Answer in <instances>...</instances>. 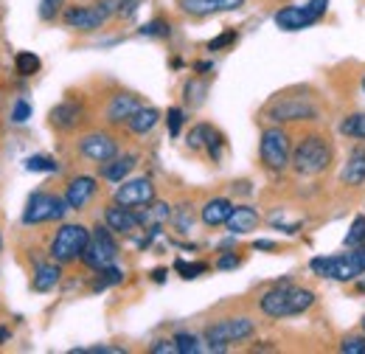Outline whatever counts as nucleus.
<instances>
[{"mask_svg": "<svg viewBox=\"0 0 365 354\" xmlns=\"http://www.w3.org/2000/svg\"><path fill=\"white\" fill-rule=\"evenodd\" d=\"M6 338H9V326H0V343H6Z\"/></svg>", "mask_w": 365, "mask_h": 354, "instance_id": "50", "label": "nucleus"}, {"mask_svg": "<svg viewBox=\"0 0 365 354\" xmlns=\"http://www.w3.org/2000/svg\"><path fill=\"white\" fill-rule=\"evenodd\" d=\"M309 270L320 278H331V281H357L365 273V245L337 256H315L309 262Z\"/></svg>", "mask_w": 365, "mask_h": 354, "instance_id": "8", "label": "nucleus"}, {"mask_svg": "<svg viewBox=\"0 0 365 354\" xmlns=\"http://www.w3.org/2000/svg\"><path fill=\"white\" fill-rule=\"evenodd\" d=\"M205 155H208V161H211V163H220V161H222V155H225V135L220 133L217 127H214V130H211V135H208Z\"/></svg>", "mask_w": 365, "mask_h": 354, "instance_id": "33", "label": "nucleus"}, {"mask_svg": "<svg viewBox=\"0 0 365 354\" xmlns=\"http://www.w3.org/2000/svg\"><path fill=\"white\" fill-rule=\"evenodd\" d=\"M309 307H315V293L309 287H298L292 281H278L259 295V310L264 318H273V320L301 315Z\"/></svg>", "mask_w": 365, "mask_h": 354, "instance_id": "1", "label": "nucleus"}, {"mask_svg": "<svg viewBox=\"0 0 365 354\" xmlns=\"http://www.w3.org/2000/svg\"><path fill=\"white\" fill-rule=\"evenodd\" d=\"M230 214H233V203H230L228 197H211L200 208V222L205 228H222Z\"/></svg>", "mask_w": 365, "mask_h": 354, "instance_id": "21", "label": "nucleus"}, {"mask_svg": "<svg viewBox=\"0 0 365 354\" xmlns=\"http://www.w3.org/2000/svg\"><path fill=\"white\" fill-rule=\"evenodd\" d=\"M152 200H158V188H155V180L152 177H127L124 183H118L115 194H113V203L118 206H127V208H143L149 206Z\"/></svg>", "mask_w": 365, "mask_h": 354, "instance_id": "13", "label": "nucleus"}, {"mask_svg": "<svg viewBox=\"0 0 365 354\" xmlns=\"http://www.w3.org/2000/svg\"><path fill=\"white\" fill-rule=\"evenodd\" d=\"M140 34H143V37L166 40V37L172 34V23H169V20H163V17H155V20H149L146 26H140Z\"/></svg>", "mask_w": 365, "mask_h": 354, "instance_id": "35", "label": "nucleus"}, {"mask_svg": "<svg viewBox=\"0 0 365 354\" xmlns=\"http://www.w3.org/2000/svg\"><path fill=\"white\" fill-rule=\"evenodd\" d=\"M182 121H185V113H182L180 107H169V110H166V127H169V135H172V138L180 135Z\"/></svg>", "mask_w": 365, "mask_h": 354, "instance_id": "40", "label": "nucleus"}, {"mask_svg": "<svg viewBox=\"0 0 365 354\" xmlns=\"http://www.w3.org/2000/svg\"><path fill=\"white\" fill-rule=\"evenodd\" d=\"M337 349L346 354H365V332L363 335H346Z\"/></svg>", "mask_w": 365, "mask_h": 354, "instance_id": "39", "label": "nucleus"}, {"mask_svg": "<svg viewBox=\"0 0 365 354\" xmlns=\"http://www.w3.org/2000/svg\"><path fill=\"white\" fill-rule=\"evenodd\" d=\"M85 121V104L79 98H65L48 113V124L56 133H76Z\"/></svg>", "mask_w": 365, "mask_h": 354, "instance_id": "15", "label": "nucleus"}, {"mask_svg": "<svg viewBox=\"0 0 365 354\" xmlns=\"http://www.w3.org/2000/svg\"><path fill=\"white\" fill-rule=\"evenodd\" d=\"M138 211V220L143 225V231L146 228H163L166 222L172 220V206L169 203H163V200H152L149 206H143V208H135Z\"/></svg>", "mask_w": 365, "mask_h": 354, "instance_id": "24", "label": "nucleus"}, {"mask_svg": "<svg viewBox=\"0 0 365 354\" xmlns=\"http://www.w3.org/2000/svg\"><path fill=\"white\" fill-rule=\"evenodd\" d=\"M9 118H11L14 124H26V121L31 118V104H29L26 98H17V101L11 104V113H9Z\"/></svg>", "mask_w": 365, "mask_h": 354, "instance_id": "41", "label": "nucleus"}, {"mask_svg": "<svg viewBox=\"0 0 365 354\" xmlns=\"http://www.w3.org/2000/svg\"><path fill=\"white\" fill-rule=\"evenodd\" d=\"M175 340H178V352L180 354L208 352V346H202V340H200L197 335H191V332H178V335H175Z\"/></svg>", "mask_w": 365, "mask_h": 354, "instance_id": "34", "label": "nucleus"}, {"mask_svg": "<svg viewBox=\"0 0 365 354\" xmlns=\"http://www.w3.org/2000/svg\"><path fill=\"white\" fill-rule=\"evenodd\" d=\"M262 116L270 124H295V121H318L320 107L315 96L309 93H298V90H287V93H275L273 98L264 104Z\"/></svg>", "mask_w": 365, "mask_h": 354, "instance_id": "2", "label": "nucleus"}, {"mask_svg": "<svg viewBox=\"0 0 365 354\" xmlns=\"http://www.w3.org/2000/svg\"><path fill=\"white\" fill-rule=\"evenodd\" d=\"M211 124H194L191 130H188V135H185V146L191 149V152H205V143H208V135H211Z\"/></svg>", "mask_w": 365, "mask_h": 354, "instance_id": "30", "label": "nucleus"}, {"mask_svg": "<svg viewBox=\"0 0 365 354\" xmlns=\"http://www.w3.org/2000/svg\"><path fill=\"white\" fill-rule=\"evenodd\" d=\"M253 248L256 251H278V245L270 242V239H259V242H253Z\"/></svg>", "mask_w": 365, "mask_h": 354, "instance_id": "47", "label": "nucleus"}, {"mask_svg": "<svg viewBox=\"0 0 365 354\" xmlns=\"http://www.w3.org/2000/svg\"><path fill=\"white\" fill-rule=\"evenodd\" d=\"M256 335V320L247 315H230V318H220L214 323H208L202 329V338L208 346V352H225L230 343H245Z\"/></svg>", "mask_w": 365, "mask_h": 354, "instance_id": "5", "label": "nucleus"}, {"mask_svg": "<svg viewBox=\"0 0 365 354\" xmlns=\"http://www.w3.org/2000/svg\"><path fill=\"white\" fill-rule=\"evenodd\" d=\"M121 248L115 242V233L101 222V225H93L91 228V239H88V248L82 253V265L91 267L93 273L101 270V267H110L115 265Z\"/></svg>", "mask_w": 365, "mask_h": 354, "instance_id": "10", "label": "nucleus"}, {"mask_svg": "<svg viewBox=\"0 0 365 354\" xmlns=\"http://www.w3.org/2000/svg\"><path fill=\"white\" fill-rule=\"evenodd\" d=\"M40 68H43V62H40V56L37 54H31V51H20L17 56H14V71H17V76H34V74H40Z\"/></svg>", "mask_w": 365, "mask_h": 354, "instance_id": "28", "label": "nucleus"}, {"mask_svg": "<svg viewBox=\"0 0 365 354\" xmlns=\"http://www.w3.org/2000/svg\"><path fill=\"white\" fill-rule=\"evenodd\" d=\"M138 6H140V0H118V11H115V17H121V20L135 17Z\"/></svg>", "mask_w": 365, "mask_h": 354, "instance_id": "44", "label": "nucleus"}, {"mask_svg": "<svg viewBox=\"0 0 365 354\" xmlns=\"http://www.w3.org/2000/svg\"><path fill=\"white\" fill-rule=\"evenodd\" d=\"M73 354H124L121 346H91V349H73Z\"/></svg>", "mask_w": 365, "mask_h": 354, "instance_id": "46", "label": "nucleus"}, {"mask_svg": "<svg viewBox=\"0 0 365 354\" xmlns=\"http://www.w3.org/2000/svg\"><path fill=\"white\" fill-rule=\"evenodd\" d=\"M138 166V155H133V152H127V155H115L113 161H107V163H98V177L101 180H107V183H124L127 177L135 172Z\"/></svg>", "mask_w": 365, "mask_h": 354, "instance_id": "20", "label": "nucleus"}, {"mask_svg": "<svg viewBox=\"0 0 365 354\" xmlns=\"http://www.w3.org/2000/svg\"><path fill=\"white\" fill-rule=\"evenodd\" d=\"M149 354H180L178 352V340L175 338H160L149 346Z\"/></svg>", "mask_w": 365, "mask_h": 354, "instance_id": "42", "label": "nucleus"}, {"mask_svg": "<svg viewBox=\"0 0 365 354\" xmlns=\"http://www.w3.org/2000/svg\"><path fill=\"white\" fill-rule=\"evenodd\" d=\"M331 161H334V146L320 133L304 135L292 146V169L301 177H318L323 172H329Z\"/></svg>", "mask_w": 365, "mask_h": 354, "instance_id": "3", "label": "nucleus"}, {"mask_svg": "<svg viewBox=\"0 0 365 354\" xmlns=\"http://www.w3.org/2000/svg\"><path fill=\"white\" fill-rule=\"evenodd\" d=\"M71 206L65 200V194H53V191H46V188H37L29 194L26 200V208H23V217L20 222L23 225H46V222H62L68 217Z\"/></svg>", "mask_w": 365, "mask_h": 354, "instance_id": "9", "label": "nucleus"}, {"mask_svg": "<svg viewBox=\"0 0 365 354\" xmlns=\"http://www.w3.org/2000/svg\"><path fill=\"white\" fill-rule=\"evenodd\" d=\"M360 326H363V332H365V315H363V320H360Z\"/></svg>", "mask_w": 365, "mask_h": 354, "instance_id": "51", "label": "nucleus"}, {"mask_svg": "<svg viewBox=\"0 0 365 354\" xmlns=\"http://www.w3.org/2000/svg\"><path fill=\"white\" fill-rule=\"evenodd\" d=\"M118 11V0H96V3H76V6H65L62 11V23L71 31H82V34H93L98 31L113 14Z\"/></svg>", "mask_w": 365, "mask_h": 354, "instance_id": "6", "label": "nucleus"}, {"mask_svg": "<svg viewBox=\"0 0 365 354\" xmlns=\"http://www.w3.org/2000/svg\"><path fill=\"white\" fill-rule=\"evenodd\" d=\"M175 270L180 273L182 278H197V275L208 273L211 265H205V262H185V259H178V262H175Z\"/></svg>", "mask_w": 365, "mask_h": 354, "instance_id": "38", "label": "nucleus"}, {"mask_svg": "<svg viewBox=\"0 0 365 354\" xmlns=\"http://www.w3.org/2000/svg\"><path fill=\"white\" fill-rule=\"evenodd\" d=\"M343 245L346 248H363L365 245V217H354L351 222V228H349V233H346V239H343Z\"/></svg>", "mask_w": 365, "mask_h": 354, "instance_id": "36", "label": "nucleus"}, {"mask_svg": "<svg viewBox=\"0 0 365 354\" xmlns=\"http://www.w3.org/2000/svg\"><path fill=\"white\" fill-rule=\"evenodd\" d=\"M259 222H262V217H259V211L253 206H233V214L228 217L225 228H228L230 236H245V233L256 231Z\"/></svg>", "mask_w": 365, "mask_h": 354, "instance_id": "22", "label": "nucleus"}, {"mask_svg": "<svg viewBox=\"0 0 365 354\" xmlns=\"http://www.w3.org/2000/svg\"><path fill=\"white\" fill-rule=\"evenodd\" d=\"M91 239V228L82 222H62L56 228V233L48 242V256L59 265H73L82 262V253L88 248Z\"/></svg>", "mask_w": 365, "mask_h": 354, "instance_id": "4", "label": "nucleus"}, {"mask_svg": "<svg viewBox=\"0 0 365 354\" xmlns=\"http://www.w3.org/2000/svg\"><path fill=\"white\" fill-rule=\"evenodd\" d=\"M169 222H172L175 233H180V236H188V233L194 231V222H197V214H194V206L182 200L180 206H175V208H172V220H169Z\"/></svg>", "mask_w": 365, "mask_h": 354, "instance_id": "26", "label": "nucleus"}, {"mask_svg": "<svg viewBox=\"0 0 365 354\" xmlns=\"http://www.w3.org/2000/svg\"><path fill=\"white\" fill-rule=\"evenodd\" d=\"M245 0H180V11L188 17H211L220 11H236Z\"/></svg>", "mask_w": 365, "mask_h": 354, "instance_id": "18", "label": "nucleus"}, {"mask_svg": "<svg viewBox=\"0 0 365 354\" xmlns=\"http://www.w3.org/2000/svg\"><path fill=\"white\" fill-rule=\"evenodd\" d=\"M96 194H98V180L91 175L71 177L68 186H65V200H68L71 211H85L96 200Z\"/></svg>", "mask_w": 365, "mask_h": 354, "instance_id": "17", "label": "nucleus"}, {"mask_svg": "<svg viewBox=\"0 0 365 354\" xmlns=\"http://www.w3.org/2000/svg\"><path fill=\"white\" fill-rule=\"evenodd\" d=\"M259 161L267 172L281 175L292 166V138L281 124H270L259 138Z\"/></svg>", "mask_w": 365, "mask_h": 354, "instance_id": "7", "label": "nucleus"}, {"mask_svg": "<svg viewBox=\"0 0 365 354\" xmlns=\"http://www.w3.org/2000/svg\"><path fill=\"white\" fill-rule=\"evenodd\" d=\"M140 104H143V101H140L138 93L115 90V93H110L107 101H104V121H107L110 127H121V124H127V121L133 118V113H135Z\"/></svg>", "mask_w": 365, "mask_h": 354, "instance_id": "14", "label": "nucleus"}, {"mask_svg": "<svg viewBox=\"0 0 365 354\" xmlns=\"http://www.w3.org/2000/svg\"><path fill=\"white\" fill-rule=\"evenodd\" d=\"M59 281H62V265L48 256V259L34 265V270H31V284H29V287H31L34 293H51L53 287H59Z\"/></svg>", "mask_w": 365, "mask_h": 354, "instance_id": "19", "label": "nucleus"}, {"mask_svg": "<svg viewBox=\"0 0 365 354\" xmlns=\"http://www.w3.org/2000/svg\"><path fill=\"white\" fill-rule=\"evenodd\" d=\"M242 265V256L239 253H222L220 259H217V270H233V267Z\"/></svg>", "mask_w": 365, "mask_h": 354, "instance_id": "45", "label": "nucleus"}, {"mask_svg": "<svg viewBox=\"0 0 365 354\" xmlns=\"http://www.w3.org/2000/svg\"><path fill=\"white\" fill-rule=\"evenodd\" d=\"M211 68H214L211 62H197V65H194V71H200V74H205V71H211Z\"/></svg>", "mask_w": 365, "mask_h": 354, "instance_id": "49", "label": "nucleus"}, {"mask_svg": "<svg viewBox=\"0 0 365 354\" xmlns=\"http://www.w3.org/2000/svg\"><path fill=\"white\" fill-rule=\"evenodd\" d=\"M76 149H79V155L85 161H93V163H107L121 152L118 138L113 133H107V130H91V133L79 135Z\"/></svg>", "mask_w": 365, "mask_h": 354, "instance_id": "12", "label": "nucleus"}, {"mask_svg": "<svg viewBox=\"0 0 365 354\" xmlns=\"http://www.w3.org/2000/svg\"><path fill=\"white\" fill-rule=\"evenodd\" d=\"M124 281V270L115 265L110 267H101V270H96V278H93V293H101V290H107V287H115V284H121Z\"/></svg>", "mask_w": 365, "mask_h": 354, "instance_id": "27", "label": "nucleus"}, {"mask_svg": "<svg viewBox=\"0 0 365 354\" xmlns=\"http://www.w3.org/2000/svg\"><path fill=\"white\" fill-rule=\"evenodd\" d=\"M236 37H239V34H236L233 29H228V31H222L220 37H214V40L208 43V51H222V48H228V45L236 43Z\"/></svg>", "mask_w": 365, "mask_h": 354, "instance_id": "43", "label": "nucleus"}, {"mask_svg": "<svg viewBox=\"0 0 365 354\" xmlns=\"http://www.w3.org/2000/svg\"><path fill=\"white\" fill-rule=\"evenodd\" d=\"M340 180L346 186H363L365 183V149H354L340 172Z\"/></svg>", "mask_w": 365, "mask_h": 354, "instance_id": "25", "label": "nucleus"}, {"mask_svg": "<svg viewBox=\"0 0 365 354\" xmlns=\"http://www.w3.org/2000/svg\"><path fill=\"white\" fill-rule=\"evenodd\" d=\"M0 251H3V239H0Z\"/></svg>", "mask_w": 365, "mask_h": 354, "instance_id": "53", "label": "nucleus"}, {"mask_svg": "<svg viewBox=\"0 0 365 354\" xmlns=\"http://www.w3.org/2000/svg\"><path fill=\"white\" fill-rule=\"evenodd\" d=\"M166 275H169V270H166V267H158V270L152 273V281H155V284H163V281H166Z\"/></svg>", "mask_w": 365, "mask_h": 354, "instance_id": "48", "label": "nucleus"}, {"mask_svg": "<svg viewBox=\"0 0 365 354\" xmlns=\"http://www.w3.org/2000/svg\"><path fill=\"white\" fill-rule=\"evenodd\" d=\"M205 96H208V82H205V79H188V82H185V88H182V101H185L188 107H200V104L205 101Z\"/></svg>", "mask_w": 365, "mask_h": 354, "instance_id": "29", "label": "nucleus"}, {"mask_svg": "<svg viewBox=\"0 0 365 354\" xmlns=\"http://www.w3.org/2000/svg\"><path fill=\"white\" fill-rule=\"evenodd\" d=\"M363 93H365V76H363Z\"/></svg>", "mask_w": 365, "mask_h": 354, "instance_id": "52", "label": "nucleus"}, {"mask_svg": "<svg viewBox=\"0 0 365 354\" xmlns=\"http://www.w3.org/2000/svg\"><path fill=\"white\" fill-rule=\"evenodd\" d=\"M26 172L51 175V172H59V163L51 155H31V158H26Z\"/></svg>", "mask_w": 365, "mask_h": 354, "instance_id": "32", "label": "nucleus"}, {"mask_svg": "<svg viewBox=\"0 0 365 354\" xmlns=\"http://www.w3.org/2000/svg\"><path fill=\"white\" fill-rule=\"evenodd\" d=\"M340 133L351 141H365V113H354V116H346L340 121Z\"/></svg>", "mask_w": 365, "mask_h": 354, "instance_id": "31", "label": "nucleus"}, {"mask_svg": "<svg viewBox=\"0 0 365 354\" xmlns=\"http://www.w3.org/2000/svg\"><path fill=\"white\" fill-rule=\"evenodd\" d=\"M104 225H107L115 236H127V239H135L138 233L143 231L135 208H127V206H118V203H110V206L104 208Z\"/></svg>", "mask_w": 365, "mask_h": 354, "instance_id": "16", "label": "nucleus"}, {"mask_svg": "<svg viewBox=\"0 0 365 354\" xmlns=\"http://www.w3.org/2000/svg\"><path fill=\"white\" fill-rule=\"evenodd\" d=\"M62 11H65V0H40V20L43 23L59 20Z\"/></svg>", "mask_w": 365, "mask_h": 354, "instance_id": "37", "label": "nucleus"}, {"mask_svg": "<svg viewBox=\"0 0 365 354\" xmlns=\"http://www.w3.org/2000/svg\"><path fill=\"white\" fill-rule=\"evenodd\" d=\"M326 11H329V0H307L301 6H284L275 11V26L281 31H301L315 26Z\"/></svg>", "mask_w": 365, "mask_h": 354, "instance_id": "11", "label": "nucleus"}, {"mask_svg": "<svg viewBox=\"0 0 365 354\" xmlns=\"http://www.w3.org/2000/svg\"><path fill=\"white\" fill-rule=\"evenodd\" d=\"M160 124V110L158 107H152V104H140L135 113H133V118L124 124L127 130L138 138H143V135H149L155 127Z\"/></svg>", "mask_w": 365, "mask_h": 354, "instance_id": "23", "label": "nucleus"}]
</instances>
